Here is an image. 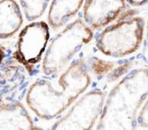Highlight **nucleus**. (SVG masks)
<instances>
[{
	"label": "nucleus",
	"instance_id": "1",
	"mask_svg": "<svg viewBox=\"0 0 148 130\" xmlns=\"http://www.w3.org/2000/svg\"><path fill=\"white\" fill-rule=\"evenodd\" d=\"M91 84V75L84 59L74 60L56 81L40 79L26 94V103L37 116L49 120L66 111Z\"/></svg>",
	"mask_w": 148,
	"mask_h": 130
},
{
	"label": "nucleus",
	"instance_id": "2",
	"mask_svg": "<svg viewBox=\"0 0 148 130\" xmlns=\"http://www.w3.org/2000/svg\"><path fill=\"white\" fill-rule=\"evenodd\" d=\"M147 97V68L129 72L106 98L95 130H135L138 112Z\"/></svg>",
	"mask_w": 148,
	"mask_h": 130
},
{
	"label": "nucleus",
	"instance_id": "3",
	"mask_svg": "<svg viewBox=\"0 0 148 130\" xmlns=\"http://www.w3.org/2000/svg\"><path fill=\"white\" fill-rule=\"evenodd\" d=\"M93 30L82 19L65 26L49 42L42 60V69L46 75L63 72L73 62L77 53L93 38Z\"/></svg>",
	"mask_w": 148,
	"mask_h": 130
},
{
	"label": "nucleus",
	"instance_id": "4",
	"mask_svg": "<svg viewBox=\"0 0 148 130\" xmlns=\"http://www.w3.org/2000/svg\"><path fill=\"white\" fill-rule=\"evenodd\" d=\"M145 23L143 17H131L108 25L100 33L96 47L111 58H123L140 49L144 38Z\"/></svg>",
	"mask_w": 148,
	"mask_h": 130
},
{
	"label": "nucleus",
	"instance_id": "5",
	"mask_svg": "<svg viewBox=\"0 0 148 130\" xmlns=\"http://www.w3.org/2000/svg\"><path fill=\"white\" fill-rule=\"evenodd\" d=\"M106 98V94L98 90L85 94L51 130H91L98 121Z\"/></svg>",
	"mask_w": 148,
	"mask_h": 130
},
{
	"label": "nucleus",
	"instance_id": "6",
	"mask_svg": "<svg viewBox=\"0 0 148 130\" xmlns=\"http://www.w3.org/2000/svg\"><path fill=\"white\" fill-rule=\"evenodd\" d=\"M50 39L49 26L44 21L32 22L20 31L14 58L30 71L43 60Z\"/></svg>",
	"mask_w": 148,
	"mask_h": 130
},
{
	"label": "nucleus",
	"instance_id": "7",
	"mask_svg": "<svg viewBox=\"0 0 148 130\" xmlns=\"http://www.w3.org/2000/svg\"><path fill=\"white\" fill-rule=\"evenodd\" d=\"M126 10V0H85L82 9L83 20L95 30L116 20Z\"/></svg>",
	"mask_w": 148,
	"mask_h": 130
},
{
	"label": "nucleus",
	"instance_id": "8",
	"mask_svg": "<svg viewBox=\"0 0 148 130\" xmlns=\"http://www.w3.org/2000/svg\"><path fill=\"white\" fill-rule=\"evenodd\" d=\"M33 127V119L23 104L0 98V130H30Z\"/></svg>",
	"mask_w": 148,
	"mask_h": 130
},
{
	"label": "nucleus",
	"instance_id": "9",
	"mask_svg": "<svg viewBox=\"0 0 148 130\" xmlns=\"http://www.w3.org/2000/svg\"><path fill=\"white\" fill-rule=\"evenodd\" d=\"M23 17L15 0H0V38H7L21 27Z\"/></svg>",
	"mask_w": 148,
	"mask_h": 130
},
{
	"label": "nucleus",
	"instance_id": "10",
	"mask_svg": "<svg viewBox=\"0 0 148 130\" xmlns=\"http://www.w3.org/2000/svg\"><path fill=\"white\" fill-rule=\"evenodd\" d=\"M85 0H52L48 13V23L53 29L66 24L78 12Z\"/></svg>",
	"mask_w": 148,
	"mask_h": 130
},
{
	"label": "nucleus",
	"instance_id": "11",
	"mask_svg": "<svg viewBox=\"0 0 148 130\" xmlns=\"http://www.w3.org/2000/svg\"><path fill=\"white\" fill-rule=\"evenodd\" d=\"M51 0H20L24 15L28 21H34L44 14Z\"/></svg>",
	"mask_w": 148,
	"mask_h": 130
},
{
	"label": "nucleus",
	"instance_id": "12",
	"mask_svg": "<svg viewBox=\"0 0 148 130\" xmlns=\"http://www.w3.org/2000/svg\"><path fill=\"white\" fill-rule=\"evenodd\" d=\"M114 66L115 65L111 62L95 59H93V62L90 64L88 65V67L90 72L92 71L96 75H101V74H105L110 72H113L114 71Z\"/></svg>",
	"mask_w": 148,
	"mask_h": 130
},
{
	"label": "nucleus",
	"instance_id": "13",
	"mask_svg": "<svg viewBox=\"0 0 148 130\" xmlns=\"http://www.w3.org/2000/svg\"><path fill=\"white\" fill-rule=\"evenodd\" d=\"M137 123L143 128H148V97L143 103L137 117Z\"/></svg>",
	"mask_w": 148,
	"mask_h": 130
},
{
	"label": "nucleus",
	"instance_id": "14",
	"mask_svg": "<svg viewBox=\"0 0 148 130\" xmlns=\"http://www.w3.org/2000/svg\"><path fill=\"white\" fill-rule=\"evenodd\" d=\"M126 1L134 7H139V6L144 5L146 3H147L148 0H126Z\"/></svg>",
	"mask_w": 148,
	"mask_h": 130
},
{
	"label": "nucleus",
	"instance_id": "15",
	"mask_svg": "<svg viewBox=\"0 0 148 130\" xmlns=\"http://www.w3.org/2000/svg\"><path fill=\"white\" fill-rule=\"evenodd\" d=\"M30 130H43L41 128H40V127H33V128L31 129Z\"/></svg>",
	"mask_w": 148,
	"mask_h": 130
}]
</instances>
